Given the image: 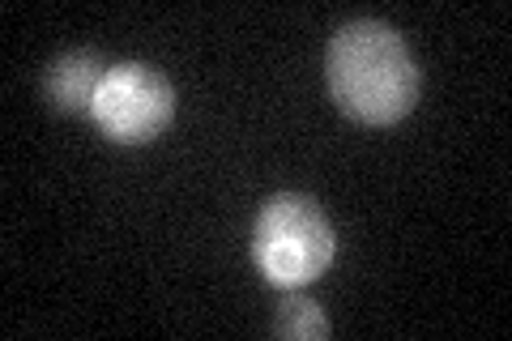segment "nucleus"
<instances>
[{
    "mask_svg": "<svg viewBox=\"0 0 512 341\" xmlns=\"http://www.w3.org/2000/svg\"><path fill=\"white\" fill-rule=\"evenodd\" d=\"M329 94L359 124H397L419 103V64L389 22H346L325 56Z\"/></svg>",
    "mask_w": 512,
    "mask_h": 341,
    "instance_id": "nucleus-1",
    "label": "nucleus"
},
{
    "mask_svg": "<svg viewBox=\"0 0 512 341\" xmlns=\"http://www.w3.org/2000/svg\"><path fill=\"white\" fill-rule=\"evenodd\" d=\"M333 252H338V239L325 209L303 192L269 197L252 222V261L282 290L316 282L333 265Z\"/></svg>",
    "mask_w": 512,
    "mask_h": 341,
    "instance_id": "nucleus-2",
    "label": "nucleus"
},
{
    "mask_svg": "<svg viewBox=\"0 0 512 341\" xmlns=\"http://www.w3.org/2000/svg\"><path fill=\"white\" fill-rule=\"evenodd\" d=\"M90 120L116 145H146L158 133H167V124L175 120V90L154 64H111L94 94Z\"/></svg>",
    "mask_w": 512,
    "mask_h": 341,
    "instance_id": "nucleus-3",
    "label": "nucleus"
},
{
    "mask_svg": "<svg viewBox=\"0 0 512 341\" xmlns=\"http://www.w3.org/2000/svg\"><path fill=\"white\" fill-rule=\"evenodd\" d=\"M107 69L111 64L99 52L73 47V52H64V56H56L52 64H47L43 99L52 103L56 111H64V116H90L94 94H99Z\"/></svg>",
    "mask_w": 512,
    "mask_h": 341,
    "instance_id": "nucleus-4",
    "label": "nucleus"
},
{
    "mask_svg": "<svg viewBox=\"0 0 512 341\" xmlns=\"http://www.w3.org/2000/svg\"><path fill=\"white\" fill-rule=\"evenodd\" d=\"M274 329H278V337H291V341H320V337H329V316H325V307L312 299L286 295L278 303Z\"/></svg>",
    "mask_w": 512,
    "mask_h": 341,
    "instance_id": "nucleus-5",
    "label": "nucleus"
}]
</instances>
